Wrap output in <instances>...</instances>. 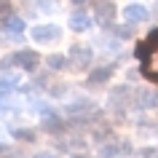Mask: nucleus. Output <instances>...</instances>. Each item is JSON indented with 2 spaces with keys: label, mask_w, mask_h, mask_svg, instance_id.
<instances>
[{
  "label": "nucleus",
  "mask_w": 158,
  "mask_h": 158,
  "mask_svg": "<svg viewBox=\"0 0 158 158\" xmlns=\"http://www.w3.org/2000/svg\"><path fill=\"white\" fill-rule=\"evenodd\" d=\"M11 16V0H0V19Z\"/></svg>",
  "instance_id": "obj_18"
},
{
  "label": "nucleus",
  "mask_w": 158,
  "mask_h": 158,
  "mask_svg": "<svg viewBox=\"0 0 158 158\" xmlns=\"http://www.w3.org/2000/svg\"><path fill=\"white\" fill-rule=\"evenodd\" d=\"M48 67H51V70H64V67H67V56H62V54H51V56H48Z\"/></svg>",
  "instance_id": "obj_13"
},
{
  "label": "nucleus",
  "mask_w": 158,
  "mask_h": 158,
  "mask_svg": "<svg viewBox=\"0 0 158 158\" xmlns=\"http://www.w3.org/2000/svg\"><path fill=\"white\" fill-rule=\"evenodd\" d=\"M0 158H27L24 153H19L16 148H8V145H0Z\"/></svg>",
  "instance_id": "obj_15"
},
{
  "label": "nucleus",
  "mask_w": 158,
  "mask_h": 158,
  "mask_svg": "<svg viewBox=\"0 0 158 158\" xmlns=\"http://www.w3.org/2000/svg\"><path fill=\"white\" fill-rule=\"evenodd\" d=\"M73 3H78V6H83V3H86V0H73Z\"/></svg>",
  "instance_id": "obj_21"
},
{
  "label": "nucleus",
  "mask_w": 158,
  "mask_h": 158,
  "mask_svg": "<svg viewBox=\"0 0 158 158\" xmlns=\"http://www.w3.org/2000/svg\"><path fill=\"white\" fill-rule=\"evenodd\" d=\"M156 16H158V3H156Z\"/></svg>",
  "instance_id": "obj_23"
},
{
  "label": "nucleus",
  "mask_w": 158,
  "mask_h": 158,
  "mask_svg": "<svg viewBox=\"0 0 158 158\" xmlns=\"http://www.w3.org/2000/svg\"><path fill=\"white\" fill-rule=\"evenodd\" d=\"M94 16L99 24H110L115 19V3L113 0H97L94 3Z\"/></svg>",
  "instance_id": "obj_4"
},
{
  "label": "nucleus",
  "mask_w": 158,
  "mask_h": 158,
  "mask_svg": "<svg viewBox=\"0 0 158 158\" xmlns=\"http://www.w3.org/2000/svg\"><path fill=\"white\" fill-rule=\"evenodd\" d=\"M59 38H62V30L56 24L32 27V40H38V43H51V40H59Z\"/></svg>",
  "instance_id": "obj_5"
},
{
  "label": "nucleus",
  "mask_w": 158,
  "mask_h": 158,
  "mask_svg": "<svg viewBox=\"0 0 158 158\" xmlns=\"http://www.w3.org/2000/svg\"><path fill=\"white\" fill-rule=\"evenodd\" d=\"M99 156L102 158H121V156H126V145H121V148H115V145H105V148L99 150Z\"/></svg>",
  "instance_id": "obj_11"
},
{
  "label": "nucleus",
  "mask_w": 158,
  "mask_h": 158,
  "mask_svg": "<svg viewBox=\"0 0 158 158\" xmlns=\"http://www.w3.org/2000/svg\"><path fill=\"white\" fill-rule=\"evenodd\" d=\"M139 156H142V158H158V150H153V148H145V150L139 153Z\"/></svg>",
  "instance_id": "obj_20"
},
{
  "label": "nucleus",
  "mask_w": 158,
  "mask_h": 158,
  "mask_svg": "<svg viewBox=\"0 0 158 158\" xmlns=\"http://www.w3.org/2000/svg\"><path fill=\"white\" fill-rule=\"evenodd\" d=\"M126 97H129V89H118V91H113V94H110L113 107H126Z\"/></svg>",
  "instance_id": "obj_12"
},
{
  "label": "nucleus",
  "mask_w": 158,
  "mask_h": 158,
  "mask_svg": "<svg viewBox=\"0 0 158 158\" xmlns=\"http://www.w3.org/2000/svg\"><path fill=\"white\" fill-rule=\"evenodd\" d=\"M70 27H73L75 32H86V30L91 27V19H89V14H83V11H75L73 16H70Z\"/></svg>",
  "instance_id": "obj_10"
},
{
  "label": "nucleus",
  "mask_w": 158,
  "mask_h": 158,
  "mask_svg": "<svg viewBox=\"0 0 158 158\" xmlns=\"http://www.w3.org/2000/svg\"><path fill=\"white\" fill-rule=\"evenodd\" d=\"M123 16L129 24H142V22H148L150 19V11L145 8V6H139V3H131V6H126L123 8Z\"/></svg>",
  "instance_id": "obj_6"
},
{
  "label": "nucleus",
  "mask_w": 158,
  "mask_h": 158,
  "mask_svg": "<svg viewBox=\"0 0 158 158\" xmlns=\"http://www.w3.org/2000/svg\"><path fill=\"white\" fill-rule=\"evenodd\" d=\"M11 134H14L16 139H27V142H32V139H35V134H32V131H27V129H14Z\"/></svg>",
  "instance_id": "obj_16"
},
{
  "label": "nucleus",
  "mask_w": 158,
  "mask_h": 158,
  "mask_svg": "<svg viewBox=\"0 0 158 158\" xmlns=\"http://www.w3.org/2000/svg\"><path fill=\"white\" fill-rule=\"evenodd\" d=\"M43 129L46 131H62L64 129V123H62V118L56 115V113H51V110H43Z\"/></svg>",
  "instance_id": "obj_9"
},
{
  "label": "nucleus",
  "mask_w": 158,
  "mask_h": 158,
  "mask_svg": "<svg viewBox=\"0 0 158 158\" xmlns=\"http://www.w3.org/2000/svg\"><path fill=\"white\" fill-rule=\"evenodd\" d=\"M134 56L142 62V75L148 81H153V83H158V46H153L148 40H139L137 48H134Z\"/></svg>",
  "instance_id": "obj_1"
},
{
  "label": "nucleus",
  "mask_w": 158,
  "mask_h": 158,
  "mask_svg": "<svg viewBox=\"0 0 158 158\" xmlns=\"http://www.w3.org/2000/svg\"><path fill=\"white\" fill-rule=\"evenodd\" d=\"M14 89H16V81H14V78H3V81H0V99L8 97Z\"/></svg>",
  "instance_id": "obj_14"
},
{
  "label": "nucleus",
  "mask_w": 158,
  "mask_h": 158,
  "mask_svg": "<svg viewBox=\"0 0 158 158\" xmlns=\"http://www.w3.org/2000/svg\"><path fill=\"white\" fill-rule=\"evenodd\" d=\"M70 59H73V67L75 70H89V64L94 62V51L83 43H75L70 48Z\"/></svg>",
  "instance_id": "obj_3"
},
{
  "label": "nucleus",
  "mask_w": 158,
  "mask_h": 158,
  "mask_svg": "<svg viewBox=\"0 0 158 158\" xmlns=\"http://www.w3.org/2000/svg\"><path fill=\"white\" fill-rule=\"evenodd\" d=\"M11 62L16 67H22V70H27V73H35L38 64H40V54L32 51V48H22L16 54H11Z\"/></svg>",
  "instance_id": "obj_2"
},
{
  "label": "nucleus",
  "mask_w": 158,
  "mask_h": 158,
  "mask_svg": "<svg viewBox=\"0 0 158 158\" xmlns=\"http://www.w3.org/2000/svg\"><path fill=\"white\" fill-rule=\"evenodd\" d=\"M145 40H148V43H153V46H158V27H156V30H150Z\"/></svg>",
  "instance_id": "obj_19"
},
{
  "label": "nucleus",
  "mask_w": 158,
  "mask_h": 158,
  "mask_svg": "<svg viewBox=\"0 0 158 158\" xmlns=\"http://www.w3.org/2000/svg\"><path fill=\"white\" fill-rule=\"evenodd\" d=\"M110 78H113V64H107V67H97V70L89 75V86H102V83H107Z\"/></svg>",
  "instance_id": "obj_8"
},
{
  "label": "nucleus",
  "mask_w": 158,
  "mask_h": 158,
  "mask_svg": "<svg viewBox=\"0 0 158 158\" xmlns=\"http://www.w3.org/2000/svg\"><path fill=\"white\" fill-rule=\"evenodd\" d=\"M131 24L129 27H113V35H115V38H131Z\"/></svg>",
  "instance_id": "obj_17"
},
{
  "label": "nucleus",
  "mask_w": 158,
  "mask_h": 158,
  "mask_svg": "<svg viewBox=\"0 0 158 158\" xmlns=\"http://www.w3.org/2000/svg\"><path fill=\"white\" fill-rule=\"evenodd\" d=\"M75 158H89V156H75Z\"/></svg>",
  "instance_id": "obj_22"
},
{
  "label": "nucleus",
  "mask_w": 158,
  "mask_h": 158,
  "mask_svg": "<svg viewBox=\"0 0 158 158\" xmlns=\"http://www.w3.org/2000/svg\"><path fill=\"white\" fill-rule=\"evenodd\" d=\"M3 32L6 35H22L24 32V19H19V16H6L3 19Z\"/></svg>",
  "instance_id": "obj_7"
}]
</instances>
